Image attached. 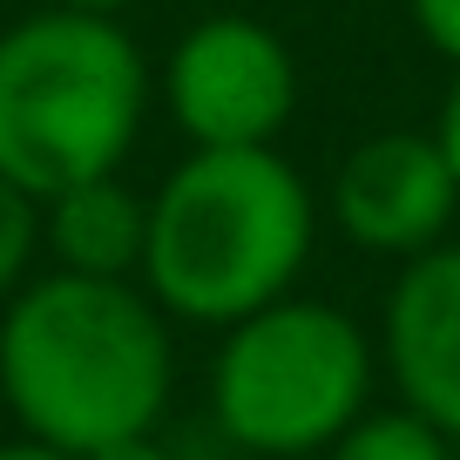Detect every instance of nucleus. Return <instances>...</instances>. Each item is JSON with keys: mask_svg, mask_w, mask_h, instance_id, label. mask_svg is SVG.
<instances>
[{"mask_svg": "<svg viewBox=\"0 0 460 460\" xmlns=\"http://www.w3.org/2000/svg\"><path fill=\"white\" fill-rule=\"evenodd\" d=\"M88 460H176L156 433H136V440H115V447H95Z\"/></svg>", "mask_w": 460, "mask_h": 460, "instance_id": "ddd939ff", "label": "nucleus"}, {"mask_svg": "<svg viewBox=\"0 0 460 460\" xmlns=\"http://www.w3.org/2000/svg\"><path fill=\"white\" fill-rule=\"evenodd\" d=\"M332 460H454V440L420 413H359L332 440Z\"/></svg>", "mask_w": 460, "mask_h": 460, "instance_id": "1a4fd4ad", "label": "nucleus"}, {"mask_svg": "<svg viewBox=\"0 0 460 460\" xmlns=\"http://www.w3.org/2000/svg\"><path fill=\"white\" fill-rule=\"evenodd\" d=\"M413 28L427 34L433 55L460 61V0H413Z\"/></svg>", "mask_w": 460, "mask_h": 460, "instance_id": "9b49d317", "label": "nucleus"}, {"mask_svg": "<svg viewBox=\"0 0 460 460\" xmlns=\"http://www.w3.org/2000/svg\"><path fill=\"white\" fill-rule=\"evenodd\" d=\"M366 332L318 298H278L237 318L210 366L217 427L251 454H318L366 413Z\"/></svg>", "mask_w": 460, "mask_h": 460, "instance_id": "20e7f679", "label": "nucleus"}, {"mask_svg": "<svg viewBox=\"0 0 460 460\" xmlns=\"http://www.w3.org/2000/svg\"><path fill=\"white\" fill-rule=\"evenodd\" d=\"M332 210H339L352 244L386 251V258H420L447 237V217L460 210V183L433 136L386 129V136H366L339 163Z\"/></svg>", "mask_w": 460, "mask_h": 460, "instance_id": "423d86ee", "label": "nucleus"}, {"mask_svg": "<svg viewBox=\"0 0 460 460\" xmlns=\"http://www.w3.org/2000/svg\"><path fill=\"white\" fill-rule=\"evenodd\" d=\"M41 244L61 258L68 278L129 285V271H143V251H149V203L115 176L75 183L55 203H41Z\"/></svg>", "mask_w": 460, "mask_h": 460, "instance_id": "6e6552de", "label": "nucleus"}, {"mask_svg": "<svg viewBox=\"0 0 460 460\" xmlns=\"http://www.w3.org/2000/svg\"><path fill=\"white\" fill-rule=\"evenodd\" d=\"M312 230V190L278 149H197L149 197V298L190 325H237L291 291Z\"/></svg>", "mask_w": 460, "mask_h": 460, "instance_id": "f03ea898", "label": "nucleus"}, {"mask_svg": "<svg viewBox=\"0 0 460 460\" xmlns=\"http://www.w3.org/2000/svg\"><path fill=\"white\" fill-rule=\"evenodd\" d=\"M149 68L109 14H41L0 34V176L55 203L61 190L115 176L143 129Z\"/></svg>", "mask_w": 460, "mask_h": 460, "instance_id": "7ed1b4c3", "label": "nucleus"}, {"mask_svg": "<svg viewBox=\"0 0 460 460\" xmlns=\"http://www.w3.org/2000/svg\"><path fill=\"white\" fill-rule=\"evenodd\" d=\"M0 460H75V454H61V447H41V440H7V447H0Z\"/></svg>", "mask_w": 460, "mask_h": 460, "instance_id": "4468645a", "label": "nucleus"}, {"mask_svg": "<svg viewBox=\"0 0 460 460\" xmlns=\"http://www.w3.org/2000/svg\"><path fill=\"white\" fill-rule=\"evenodd\" d=\"M433 143H440L447 170H454V183H460V82L447 88V109H440V129H433Z\"/></svg>", "mask_w": 460, "mask_h": 460, "instance_id": "f8f14e48", "label": "nucleus"}, {"mask_svg": "<svg viewBox=\"0 0 460 460\" xmlns=\"http://www.w3.org/2000/svg\"><path fill=\"white\" fill-rule=\"evenodd\" d=\"M163 95L197 149H271L298 109V68L264 21L210 14L176 41Z\"/></svg>", "mask_w": 460, "mask_h": 460, "instance_id": "39448f33", "label": "nucleus"}, {"mask_svg": "<svg viewBox=\"0 0 460 460\" xmlns=\"http://www.w3.org/2000/svg\"><path fill=\"white\" fill-rule=\"evenodd\" d=\"M0 400L28 440L88 460L156 433L170 400V325L156 298L115 278H41L0 318Z\"/></svg>", "mask_w": 460, "mask_h": 460, "instance_id": "f257e3e1", "label": "nucleus"}, {"mask_svg": "<svg viewBox=\"0 0 460 460\" xmlns=\"http://www.w3.org/2000/svg\"><path fill=\"white\" fill-rule=\"evenodd\" d=\"M41 7H68V14H122L129 0H41Z\"/></svg>", "mask_w": 460, "mask_h": 460, "instance_id": "2eb2a0df", "label": "nucleus"}, {"mask_svg": "<svg viewBox=\"0 0 460 460\" xmlns=\"http://www.w3.org/2000/svg\"><path fill=\"white\" fill-rule=\"evenodd\" d=\"M386 359L406 413L460 440V244L406 258L386 298Z\"/></svg>", "mask_w": 460, "mask_h": 460, "instance_id": "0eeeda50", "label": "nucleus"}, {"mask_svg": "<svg viewBox=\"0 0 460 460\" xmlns=\"http://www.w3.org/2000/svg\"><path fill=\"white\" fill-rule=\"evenodd\" d=\"M34 251H41V203L0 176V291L21 285V271L34 264Z\"/></svg>", "mask_w": 460, "mask_h": 460, "instance_id": "9d476101", "label": "nucleus"}]
</instances>
